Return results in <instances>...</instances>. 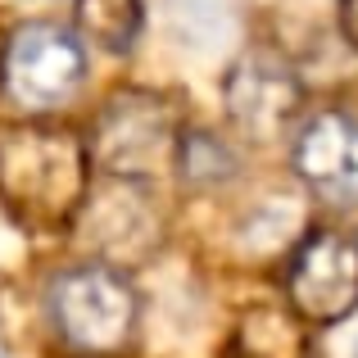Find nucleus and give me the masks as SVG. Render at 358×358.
<instances>
[{"label": "nucleus", "mask_w": 358, "mask_h": 358, "mask_svg": "<svg viewBox=\"0 0 358 358\" xmlns=\"http://www.w3.org/2000/svg\"><path fill=\"white\" fill-rule=\"evenodd\" d=\"M5 87L18 105L27 109H50L64 105L87 78V55L78 36L59 23H27L9 36L5 45Z\"/></svg>", "instance_id": "obj_4"}, {"label": "nucleus", "mask_w": 358, "mask_h": 358, "mask_svg": "<svg viewBox=\"0 0 358 358\" xmlns=\"http://www.w3.org/2000/svg\"><path fill=\"white\" fill-rule=\"evenodd\" d=\"M78 23L105 50H131L141 32V0H78Z\"/></svg>", "instance_id": "obj_9"}, {"label": "nucleus", "mask_w": 358, "mask_h": 358, "mask_svg": "<svg viewBox=\"0 0 358 358\" xmlns=\"http://www.w3.org/2000/svg\"><path fill=\"white\" fill-rule=\"evenodd\" d=\"M286 295L308 322H341L358 308V236L313 231L286 268Z\"/></svg>", "instance_id": "obj_5"}, {"label": "nucleus", "mask_w": 358, "mask_h": 358, "mask_svg": "<svg viewBox=\"0 0 358 358\" xmlns=\"http://www.w3.org/2000/svg\"><path fill=\"white\" fill-rule=\"evenodd\" d=\"M354 358H358V350H354Z\"/></svg>", "instance_id": "obj_11"}, {"label": "nucleus", "mask_w": 358, "mask_h": 358, "mask_svg": "<svg viewBox=\"0 0 358 358\" xmlns=\"http://www.w3.org/2000/svg\"><path fill=\"white\" fill-rule=\"evenodd\" d=\"M295 168L322 200L358 204V122L345 114H317L295 141Z\"/></svg>", "instance_id": "obj_6"}, {"label": "nucleus", "mask_w": 358, "mask_h": 358, "mask_svg": "<svg viewBox=\"0 0 358 358\" xmlns=\"http://www.w3.org/2000/svg\"><path fill=\"white\" fill-rule=\"evenodd\" d=\"M227 109L245 136H277L299 109V82L272 59H245L227 82Z\"/></svg>", "instance_id": "obj_7"}, {"label": "nucleus", "mask_w": 358, "mask_h": 358, "mask_svg": "<svg viewBox=\"0 0 358 358\" xmlns=\"http://www.w3.org/2000/svg\"><path fill=\"white\" fill-rule=\"evenodd\" d=\"M0 195L27 227H64L87 195V150L59 127L0 131Z\"/></svg>", "instance_id": "obj_1"}, {"label": "nucleus", "mask_w": 358, "mask_h": 358, "mask_svg": "<svg viewBox=\"0 0 358 358\" xmlns=\"http://www.w3.org/2000/svg\"><path fill=\"white\" fill-rule=\"evenodd\" d=\"M341 18H345L350 41H358V0H341Z\"/></svg>", "instance_id": "obj_10"}, {"label": "nucleus", "mask_w": 358, "mask_h": 358, "mask_svg": "<svg viewBox=\"0 0 358 358\" xmlns=\"http://www.w3.org/2000/svg\"><path fill=\"white\" fill-rule=\"evenodd\" d=\"M231 358H308V345L286 308L259 304L241 317L231 336Z\"/></svg>", "instance_id": "obj_8"}, {"label": "nucleus", "mask_w": 358, "mask_h": 358, "mask_svg": "<svg viewBox=\"0 0 358 358\" xmlns=\"http://www.w3.org/2000/svg\"><path fill=\"white\" fill-rule=\"evenodd\" d=\"M96 155L114 177L127 182H155V177L173 173L177 155H182V136H177V118L168 100L150 96V91H122L105 105L96 118Z\"/></svg>", "instance_id": "obj_3"}, {"label": "nucleus", "mask_w": 358, "mask_h": 358, "mask_svg": "<svg viewBox=\"0 0 358 358\" xmlns=\"http://www.w3.org/2000/svg\"><path fill=\"white\" fill-rule=\"evenodd\" d=\"M59 336L82 354H118L136 327V290L105 263H82L50 286Z\"/></svg>", "instance_id": "obj_2"}]
</instances>
